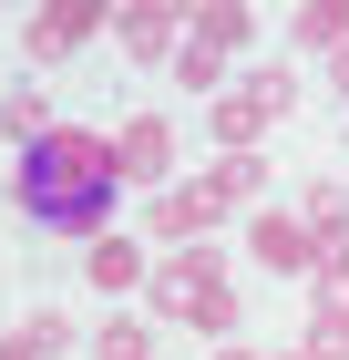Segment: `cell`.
I'll return each instance as SVG.
<instances>
[{"mask_svg":"<svg viewBox=\"0 0 349 360\" xmlns=\"http://www.w3.org/2000/svg\"><path fill=\"white\" fill-rule=\"evenodd\" d=\"M349 340V288H319V350H339Z\"/></svg>","mask_w":349,"mask_h":360,"instance_id":"9c48e42d","label":"cell"},{"mask_svg":"<svg viewBox=\"0 0 349 360\" xmlns=\"http://www.w3.org/2000/svg\"><path fill=\"white\" fill-rule=\"evenodd\" d=\"M164 309H175V319H195V330H226V319H237V288L216 278V257H185V268L164 278Z\"/></svg>","mask_w":349,"mask_h":360,"instance_id":"7a4b0ae2","label":"cell"},{"mask_svg":"<svg viewBox=\"0 0 349 360\" xmlns=\"http://www.w3.org/2000/svg\"><path fill=\"white\" fill-rule=\"evenodd\" d=\"M339 31H349V11H308V21H298V41H319V52H339Z\"/></svg>","mask_w":349,"mask_h":360,"instance_id":"30bf717a","label":"cell"},{"mask_svg":"<svg viewBox=\"0 0 349 360\" xmlns=\"http://www.w3.org/2000/svg\"><path fill=\"white\" fill-rule=\"evenodd\" d=\"M113 175H164V124H134L113 144Z\"/></svg>","mask_w":349,"mask_h":360,"instance_id":"277c9868","label":"cell"},{"mask_svg":"<svg viewBox=\"0 0 349 360\" xmlns=\"http://www.w3.org/2000/svg\"><path fill=\"white\" fill-rule=\"evenodd\" d=\"M164 41H175V11H124V52L134 62H154Z\"/></svg>","mask_w":349,"mask_h":360,"instance_id":"8992f818","label":"cell"},{"mask_svg":"<svg viewBox=\"0 0 349 360\" xmlns=\"http://www.w3.org/2000/svg\"><path fill=\"white\" fill-rule=\"evenodd\" d=\"M82 31H93V11H41V21H31V41H41V52H72Z\"/></svg>","mask_w":349,"mask_h":360,"instance_id":"52a82bcc","label":"cell"},{"mask_svg":"<svg viewBox=\"0 0 349 360\" xmlns=\"http://www.w3.org/2000/svg\"><path fill=\"white\" fill-rule=\"evenodd\" d=\"M11 206H21V226H41V237H103V217H113V144H93V134L21 144Z\"/></svg>","mask_w":349,"mask_h":360,"instance_id":"6da1fadb","label":"cell"},{"mask_svg":"<svg viewBox=\"0 0 349 360\" xmlns=\"http://www.w3.org/2000/svg\"><path fill=\"white\" fill-rule=\"evenodd\" d=\"M216 206H226L216 186H195V195H164V206H154V226H164V237H185V226H206Z\"/></svg>","mask_w":349,"mask_h":360,"instance_id":"5b68a950","label":"cell"},{"mask_svg":"<svg viewBox=\"0 0 349 360\" xmlns=\"http://www.w3.org/2000/svg\"><path fill=\"white\" fill-rule=\"evenodd\" d=\"M41 113H52V103H41V93H11V103H0V124H11V134H21V144H41V134H52Z\"/></svg>","mask_w":349,"mask_h":360,"instance_id":"ba28073f","label":"cell"},{"mask_svg":"<svg viewBox=\"0 0 349 360\" xmlns=\"http://www.w3.org/2000/svg\"><path fill=\"white\" fill-rule=\"evenodd\" d=\"M277 113H288V72H257V83L246 93H226V113H216V124H226V134H257V124H277Z\"/></svg>","mask_w":349,"mask_h":360,"instance_id":"3957f363","label":"cell"},{"mask_svg":"<svg viewBox=\"0 0 349 360\" xmlns=\"http://www.w3.org/2000/svg\"><path fill=\"white\" fill-rule=\"evenodd\" d=\"M93 288H134V257H124V248H93Z\"/></svg>","mask_w":349,"mask_h":360,"instance_id":"8fae6325","label":"cell"},{"mask_svg":"<svg viewBox=\"0 0 349 360\" xmlns=\"http://www.w3.org/2000/svg\"><path fill=\"white\" fill-rule=\"evenodd\" d=\"M103 360H144V330H113V340H103Z\"/></svg>","mask_w":349,"mask_h":360,"instance_id":"7c38bea8","label":"cell"}]
</instances>
